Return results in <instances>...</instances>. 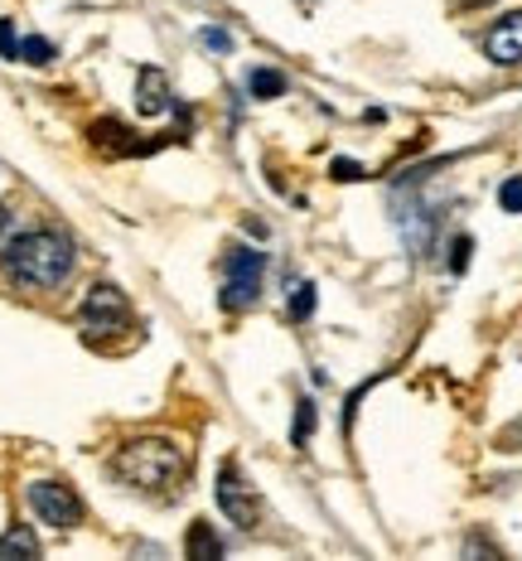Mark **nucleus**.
<instances>
[{"instance_id":"nucleus-22","label":"nucleus","mask_w":522,"mask_h":561,"mask_svg":"<svg viewBox=\"0 0 522 561\" xmlns=\"http://www.w3.org/2000/svg\"><path fill=\"white\" fill-rule=\"evenodd\" d=\"M334 180H363V165H353V160H334Z\"/></svg>"},{"instance_id":"nucleus-5","label":"nucleus","mask_w":522,"mask_h":561,"mask_svg":"<svg viewBox=\"0 0 522 561\" xmlns=\"http://www.w3.org/2000/svg\"><path fill=\"white\" fill-rule=\"evenodd\" d=\"M25 499H30L34 518H44L49 528H78V523H83V499H78L63 479H34L25 489Z\"/></svg>"},{"instance_id":"nucleus-16","label":"nucleus","mask_w":522,"mask_h":561,"mask_svg":"<svg viewBox=\"0 0 522 561\" xmlns=\"http://www.w3.org/2000/svg\"><path fill=\"white\" fill-rule=\"evenodd\" d=\"M20 58H25V64H54V44L49 39H39V34H30V39H20Z\"/></svg>"},{"instance_id":"nucleus-2","label":"nucleus","mask_w":522,"mask_h":561,"mask_svg":"<svg viewBox=\"0 0 522 561\" xmlns=\"http://www.w3.org/2000/svg\"><path fill=\"white\" fill-rule=\"evenodd\" d=\"M5 272L20 286H34V290L63 286L68 272H73V238H63L54 228H34L5 252Z\"/></svg>"},{"instance_id":"nucleus-7","label":"nucleus","mask_w":522,"mask_h":561,"mask_svg":"<svg viewBox=\"0 0 522 561\" xmlns=\"http://www.w3.org/2000/svg\"><path fill=\"white\" fill-rule=\"evenodd\" d=\"M484 54H489L494 64H503V68L522 64V10H513V15H503L489 34H484Z\"/></svg>"},{"instance_id":"nucleus-21","label":"nucleus","mask_w":522,"mask_h":561,"mask_svg":"<svg viewBox=\"0 0 522 561\" xmlns=\"http://www.w3.org/2000/svg\"><path fill=\"white\" fill-rule=\"evenodd\" d=\"M498 450H522V416L513 421V426L498 431Z\"/></svg>"},{"instance_id":"nucleus-4","label":"nucleus","mask_w":522,"mask_h":561,"mask_svg":"<svg viewBox=\"0 0 522 561\" xmlns=\"http://www.w3.org/2000/svg\"><path fill=\"white\" fill-rule=\"evenodd\" d=\"M213 494H218V508H223V518L232 523V528L252 533L262 523V499H257V489L247 484V474H242L237 460H228L223 470H218Z\"/></svg>"},{"instance_id":"nucleus-13","label":"nucleus","mask_w":522,"mask_h":561,"mask_svg":"<svg viewBox=\"0 0 522 561\" xmlns=\"http://www.w3.org/2000/svg\"><path fill=\"white\" fill-rule=\"evenodd\" d=\"M189 557H223V542H218L213 537V528H208V523H194L189 528Z\"/></svg>"},{"instance_id":"nucleus-18","label":"nucleus","mask_w":522,"mask_h":561,"mask_svg":"<svg viewBox=\"0 0 522 561\" xmlns=\"http://www.w3.org/2000/svg\"><path fill=\"white\" fill-rule=\"evenodd\" d=\"M199 39H204V49H213V54H228V49H232V34H228V30H218V25H208Z\"/></svg>"},{"instance_id":"nucleus-19","label":"nucleus","mask_w":522,"mask_h":561,"mask_svg":"<svg viewBox=\"0 0 522 561\" xmlns=\"http://www.w3.org/2000/svg\"><path fill=\"white\" fill-rule=\"evenodd\" d=\"M469 248H474L469 238H455V242H450V272H464V266H469Z\"/></svg>"},{"instance_id":"nucleus-23","label":"nucleus","mask_w":522,"mask_h":561,"mask_svg":"<svg viewBox=\"0 0 522 561\" xmlns=\"http://www.w3.org/2000/svg\"><path fill=\"white\" fill-rule=\"evenodd\" d=\"M460 5H469V10H474V5H489V0H460Z\"/></svg>"},{"instance_id":"nucleus-1","label":"nucleus","mask_w":522,"mask_h":561,"mask_svg":"<svg viewBox=\"0 0 522 561\" xmlns=\"http://www.w3.org/2000/svg\"><path fill=\"white\" fill-rule=\"evenodd\" d=\"M112 470L141 494H170L189 470V450L174 436H136L112 455Z\"/></svg>"},{"instance_id":"nucleus-14","label":"nucleus","mask_w":522,"mask_h":561,"mask_svg":"<svg viewBox=\"0 0 522 561\" xmlns=\"http://www.w3.org/2000/svg\"><path fill=\"white\" fill-rule=\"evenodd\" d=\"M310 431H315V402H310V397H300L295 426H290V440H295V446H310Z\"/></svg>"},{"instance_id":"nucleus-3","label":"nucleus","mask_w":522,"mask_h":561,"mask_svg":"<svg viewBox=\"0 0 522 561\" xmlns=\"http://www.w3.org/2000/svg\"><path fill=\"white\" fill-rule=\"evenodd\" d=\"M262 286H266V256L257 248H228L223 256V290H218V300H223V310H247L262 300Z\"/></svg>"},{"instance_id":"nucleus-9","label":"nucleus","mask_w":522,"mask_h":561,"mask_svg":"<svg viewBox=\"0 0 522 561\" xmlns=\"http://www.w3.org/2000/svg\"><path fill=\"white\" fill-rule=\"evenodd\" d=\"M92 146L102 150V156H146L150 150V140H141V136H131L121 122H92Z\"/></svg>"},{"instance_id":"nucleus-12","label":"nucleus","mask_w":522,"mask_h":561,"mask_svg":"<svg viewBox=\"0 0 522 561\" xmlns=\"http://www.w3.org/2000/svg\"><path fill=\"white\" fill-rule=\"evenodd\" d=\"M20 238H25V218H20V208L0 204V262H5V252L15 248Z\"/></svg>"},{"instance_id":"nucleus-20","label":"nucleus","mask_w":522,"mask_h":561,"mask_svg":"<svg viewBox=\"0 0 522 561\" xmlns=\"http://www.w3.org/2000/svg\"><path fill=\"white\" fill-rule=\"evenodd\" d=\"M0 58H20V39H15L10 20H0Z\"/></svg>"},{"instance_id":"nucleus-15","label":"nucleus","mask_w":522,"mask_h":561,"mask_svg":"<svg viewBox=\"0 0 522 561\" xmlns=\"http://www.w3.org/2000/svg\"><path fill=\"white\" fill-rule=\"evenodd\" d=\"M310 314H315V286L295 280V290H290V320H310Z\"/></svg>"},{"instance_id":"nucleus-10","label":"nucleus","mask_w":522,"mask_h":561,"mask_svg":"<svg viewBox=\"0 0 522 561\" xmlns=\"http://www.w3.org/2000/svg\"><path fill=\"white\" fill-rule=\"evenodd\" d=\"M15 557H39V537H34L30 523H15V528L0 533V561H15Z\"/></svg>"},{"instance_id":"nucleus-6","label":"nucleus","mask_w":522,"mask_h":561,"mask_svg":"<svg viewBox=\"0 0 522 561\" xmlns=\"http://www.w3.org/2000/svg\"><path fill=\"white\" fill-rule=\"evenodd\" d=\"M83 324H88V339L126 330V324H131V300L121 296V286L97 280V286L88 290V300H83Z\"/></svg>"},{"instance_id":"nucleus-17","label":"nucleus","mask_w":522,"mask_h":561,"mask_svg":"<svg viewBox=\"0 0 522 561\" xmlns=\"http://www.w3.org/2000/svg\"><path fill=\"white\" fill-rule=\"evenodd\" d=\"M498 204H503L508 214H522V174L503 180V190H498Z\"/></svg>"},{"instance_id":"nucleus-8","label":"nucleus","mask_w":522,"mask_h":561,"mask_svg":"<svg viewBox=\"0 0 522 561\" xmlns=\"http://www.w3.org/2000/svg\"><path fill=\"white\" fill-rule=\"evenodd\" d=\"M136 112L146 116H160V112H179V102H174L170 92V78L160 73V68H141V78H136Z\"/></svg>"},{"instance_id":"nucleus-11","label":"nucleus","mask_w":522,"mask_h":561,"mask_svg":"<svg viewBox=\"0 0 522 561\" xmlns=\"http://www.w3.org/2000/svg\"><path fill=\"white\" fill-rule=\"evenodd\" d=\"M247 88H252V98L271 102V98H281L290 83H286V73H276V68H252V73H247Z\"/></svg>"}]
</instances>
